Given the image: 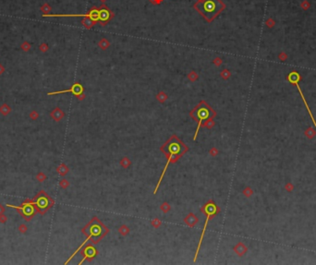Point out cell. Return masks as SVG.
I'll use <instances>...</instances> for the list:
<instances>
[{
    "mask_svg": "<svg viewBox=\"0 0 316 265\" xmlns=\"http://www.w3.org/2000/svg\"><path fill=\"white\" fill-rule=\"evenodd\" d=\"M161 152L166 155L167 162L166 164V166L164 167V170L160 176V178L157 182V185L155 187V190L154 191V194L157 193V190L160 187V184L164 178V176L167 170V167L169 166L170 164H174L176 163L179 158H181L188 151H189V147L175 134H173L161 147H160Z\"/></svg>",
    "mask_w": 316,
    "mask_h": 265,
    "instance_id": "cell-1",
    "label": "cell"
},
{
    "mask_svg": "<svg viewBox=\"0 0 316 265\" xmlns=\"http://www.w3.org/2000/svg\"><path fill=\"white\" fill-rule=\"evenodd\" d=\"M194 8L207 22H212L226 8V5L221 0H197Z\"/></svg>",
    "mask_w": 316,
    "mask_h": 265,
    "instance_id": "cell-2",
    "label": "cell"
},
{
    "mask_svg": "<svg viewBox=\"0 0 316 265\" xmlns=\"http://www.w3.org/2000/svg\"><path fill=\"white\" fill-rule=\"evenodd\" d=\"M190 116H191L193 120L198 122V127L193 136V141H196L200 128L203 127L205 122H207L208 120L214 119L216 116V112L205 101L203 100L198 104V105H196L190 112Z\"/></svg>",
    "mask_w": 316,
    "mask_h": 265,
    "instance_id": "cell-3",
    "label": "cell"
},
{
    "mask_svg": "<svg viewBox=\"0 0 316 265\" xmlns=\"http://www.w3.org/2000/svg\"><path fill=\"white\" fill-rule=\"evenodd\" d=\"M81 232L86 236L87 240H90L92 244H97L108 234L109 229L100 219L94 216L89 224L81 229ZM87 240L85 242H87Z\"/></svg>",
    "mask_w": 316,
    "mask_h": 265,
    "instance_id": "cell-4",
    "label": "cell"
},
{
    "mask_svg": "<svg viewBox=\"0 0 316 265\" xmlns=\"http://www.w3.org/2000/svg\"><path fill=\"white\" fill-rule=\"evenodd\" d=\"M201 212L206 216V221H205V224H204V226H203V232H202V235H201V238H200V242H199V245L197 247V250H196V253H195V256H194V262L197 260V257H198V254L200 252V249H201V246H202V243H203V236L205 234V231H206V227H207V225H208V222L213 219L215 215L219 214H220V207L217 206L214 201L210 200L208 201L202 208H201Z\"/></svg>",
    "mask_w": 316,
    "mask_h": 265,
    "instance_id": "cell-5",
    "label": "cell"
},
{
    "mask_svg": "<svg viewBox=\"0 0 316 265\" xmlns=\"http://www.w3.org/2000/svg\"><path fill=\"white\" fill-rule=\"evenodd\" d=\"M288 79H289V82H290V83H292V84L296 85V87H297L298 91L300 92V93H301V96H302V100H303V102H304V104H305V106H306V108H307V110H308V113L310 114V116H311V118H312V120H313V122H314V126L316 127L315 119H314V116H313V114H312V112H311V109H310V107H309V105H308V104H307V101L305 100V98H304V95H303V93H302V89H301V87H300V85H299V83H298V81L301 80L300 74H299L298 72H296V71H293V72L289 73V75Z\"/></svg>",
    "mask_w": 316,
    "mask_h": 265,
    "instance_id": "cell-6",
    "label": "cell"
},
{
    "mask_svg": "<svg viewBox=\"0 0 316 265\" xmlns=\"http://www.w3.org/2000/svg\"><path fill=\"white\" fill-rule=\"evenodd\" d=\"M114 13L105 5H102L98 7V22L102 26L106 25L114 18Z\"/></svg>",
    "mask_w": 316,
    "mask_h": 265,
    "instance_id": "cell-7",
    "label": "cell"
},
{
    "mask_svg": "<svg viewBox=\"0 0 316 265\" xmlns=\"http://www.w3.org/2000/svg\"><path fill=\"white\" fill-rule=\"evenodd\" d=\"M62 92H72L79 100H83L85 98L84 93H83V87L80 83H75L72 85V87L69 90L67 91H62V92H50L48 94H57V93H62Z\"/></svg>",
    "mask_w": 316,
    "mask_h": 265,
    "instance_id": "cell-8",
    "label": "cell"
},
{
    "mask_svg": "<svg viewBox=\"0 0 316 265\" xmlns=\"http://www.w3.org/2000/svg\"><path fill=\"white\" fill-rule=\"evenodd\" d=\"M97 253H98V251H97V250L92 245V244H88V245H86L85 246V248L82 250V251H81V254H82V256H83V261L84 260H88V261H92L94 257H96L97 256ZM82 261V262H83ZM82 262L80 263H82Z\"/></svg>",
    "mask_w": 316,
    "mask_h": 265,
    "instance_id": "cell-9",
    "label": "cell"
},
{
    "mask_svg": "<svg viewBox=\"0 0 316 265\" xmlns=\"http://www.w3.org/2000/svg\"><path fill=\"white\" fill-rule=\"evenodd\" d=\"M50 116L56 122L60 121L64 116H65V114L64 112L59 108V107H55L53 111H51L50 113Z\"/></svg>",
    "mask_w": 316,
    "mask_h": 265,
    "instance_id": "cell-10",
    "label": "cell"
},
{
    "mask_svg": "<svg viewBox=\"0 0 316 265\" xmlns=\"http://www.w3.org/2000/svg\"><path fill=\"white\" fill-rule=\"evenodd\" d=\"M184 222H185V224L188 226H190V227H193V226H195V225L199 222V219H198V217L195 215V214H190L188 216H186L185 217V219H184Z\"/></svg>",
    "mask_w": 316,
    "mask_h": 265,
    "instance_id": "cell-11",
    "label": "cell"
},
{
    "mask_svg": "<svg viewBox=\"0 0 316 265\" xmlns=\"http://www.w3.org/2000/svg\"><path fill=\"white\" fill-rule=\"evenodd\" d=\"M89 18L93 24H95L96 22H98V7L96 6H92L91 8V10L89 11V13L87 14V17Z\"/></svg>",
    "mask_w": 316,
    "mask_h": 265,
    "instance_id": "cell-12",
    "label": "cell"
},
{
    "mask_svg": "<svg viewBox=\"0 0 316 265\" xmlns=\"http://www.w3.org/2000/svg\"><path fill=\"white\" fill-rule=\"evenodd\" d=\"M69 171V168L68 167V165H66L65 164H60L57 167H56V172L61 176V177H65Z\"/></svg>",
    "mask_w": 316,
    "mask_h": 265,
    "instance_id": "cell-13",
    "label": "cell"
},
{
    "mask_svg": "<svg viewBox=\"0 0 316 265\" xmlns=\"http://www.w3.org/2000/svg\"><path fill=\"white\" fill-rule=\"evenodd\" d=\"M11 113V107L7 104H3L0 106V114L4 116H8Z\"/></svg>",
    "mask_w": 316,
    "mask_h": 265,
    "instance_id": "cell-14",
    "label": "cell"
},
{
    "mask_svg": "<svg viewBox=\"0 0 316 265\" xmlns=\"http://www.w3.org/2000/svg\"><path fill=\"white\" fill-rule=\"evenodd\" d=\"M234 251H236L237 254H239L240 256H242L245 252H246V248L242 245V243H239L235 248Z\"/></svg>",
    "mask_w": 316,
    "mask_h": 265,
    "instance_id": "cell-15",
    "label": "cell"
},
{
    "mask_svg": "<svg viewBox=\"0 0 316 265\" xmlns=\"http://www.w3.org/2000/svg\"><path fill=\"white\" fill-rule=\"evenodd\" d=\"M51 9H52V7H51L47 3L43 4V5L41 6V11L43 12V15H47V14L51 11Z\"/></svg>",
    "mask_w": 316,
    "mask_h": 265,
    "instance_id": "cell-16",
    "label": "cell"
},
{
    "mask_svg": "<svg viewBox=\"0 0 316 265\" xmlns=\"http://www.w3.org/2000/svg\"><path fill=\"white\" fill-rule=\"evenodd\" d=\"M31 43H30L29 42H27V41H24V42L21 43V45H20V48H21V50H23L24 52H28V51H30V50H31Z\"/></svg>",
    "mask_w": 316,
    "mask_h": 265,
    "instance_id": "cell-17",
    "label": "cell"
},
{
    "mask_svg": "<svg viewBox=\"0 0 316 265\" xmlns=\"http://www.w3.org/2000/svg\"><path fill=\"white\" fill-rule=\"evenodd\" d=\"M35 178L39 181V182H43L44 180H46V178H47V177H46V175L44 174V173H43V172H39L36 176H35Z\"/></svg>",
    "mask_w": 316,
    "mask_h": 265,
    "instance_id": "cell-18",
    "label": "cell"
},
{
    "mask_svg": "<svg viewBox=\"0 0 316 265\" xmlns=\"http://www.w3.org/2000/svg\"><path fill=\"white\" fill-rule=\"evenodd\" d=\"M118 232H119L122 236H127V235L129 233V227H127L126 226H122L119 227Z\"/></svg>",
    "mask_w": 316,
    "mask_h": 265,
    "instance_id": "cell-19",
    "label": "cell"
},
{
    "mask_svg": "<svg viewBox=\"0 0 316 265\" xmlns=\"http://www.w3.org/2000/svg\"><path fill=\"white\" fill-rule=\"evenodd\" d=\"M39 116H40L39 113H38L37 111H35V110L31 111V112L29 114V117H30L31 120H36V119H38V118H39Z\"/></svg>",
    "mask_w": 316,
    "mask_h": 265,
    "instance_id": "cell-20",
    "label": "cell"
},
{
    "mask_svg": "<svg viewBox=\"0 0 316 265\" xmlns=\"http://www.w3.org/2000/svg\"><path fill=\"white\" fill-rule=\"evenodd\" d=\"M18 232L19 233H21V234H25V233H27V231H28V226L25 225V224H21V225H19L18 226Z\"/></svg>",
    "mask_w": 316,
    "mask_h": 265,
    "instance_id": "cell-21",
    "label": "cell"
},
{
    "mask_svg": "<svg viewBox=\"0 0 316 265\" xmlns=\"http://www.w3.org/2000/svg\"><path fill=\"white\" fill-rule=\"evenodd\" d=\"M120 165H121L124 168H127V167L130 165V161H129L127 157H125V158H123V159L120 161Z\"/></svg>",
    "mask_w": 316,
    "mask_h": 265,
    "instance_id": "cell-22",
    "label": "cell"
},
{
    "mask_svg": "<svg viewBox=\"0 0 316 265\" xmlns=\"http://www.w3.org/2000/svg\"><path fill=\"white\" fill-rule=\"evenodd\" d=\"M59 186L62 188V189H64V190H66L67 188H68V186H69V182L67 180V179H65V178H63L60 182H59Z\"/></svg>",
    "mask_w": 316,
    "mask_h": 265,
    "instance_id": "cell-23",
    "label": "cell"
},
{
    "mask_svg": "<svg viewBox=\"0 0 316 265\" xmlns=\"http://www.w3.org/2000/svg\"><path fill=\"white\" fill-rule=\"evenodd\" d=\"M48 49H49V47H48L47 43H41L40 46H39V50H40L42 53H46V52L48 51Z\"/></svg>",
    "mask_w": 316,
    "mask_h": 265,
    "instance_id": "cell-24",
    "label": "cell"
},
{
    "mask_svg": "<svg viewBox=\"0 0 316 265\" xmlns=\"http://www.w3.org/2000/svg\"><path fill=\"white\" fill-rule=\"evenodd\" d=\"M161 209L164 213H167L169 210H170V206L167 202H164L162 205H161Z\"/></svg>",
    "mask_w": 316,
    "mask_h": 265,
    "instance_id": "cell-25",
    "label": "cell"
},
{
    "mask_svg": "<svg viewBox=\"0 0 316 265\" xmlns=\"http://www.w3.org/2000/svg\"><path fill=\"white\" fill-rule=\"evenodd\" d=\"M214 125H215V123H214V121H213V119H211V120H208L207 122H205V124L203 125V127H206L207 128H212L213 127H214Z\"/></svg>",
    "mask_w": 316,
    "mask_h": 265,
    "instance_id": "cell-26",
    "label": "cell"
},
{
    "mask_svg": "<svg viewBox=\"0 0 316 265\" xmlns=\"http://www.w3.org/2000/svg\"><path fill=\"white\" fill-rule=\"evenodd\" d=\"M6 221H7V217L5 214H0V223L1 224H5V223H6Z\"/></svg>",
    "mask_w": 316,
    "mask_h": 265,
    "instance_id": "cell-27",
    "label": "cell"
},
{
    "mask_svg": "<svg viewBox=\"0 0 316 265\" xmlns=\"http://www.w3.org/2000/svg\"><path fill=\"white\" fill-rule=\"evenodd\" d=\"M152 225H153V226H154L155 228H157V227H158V226H159L160 225H161V222H160V221H159L158 219H154V221L152 222Z\"/></svg>",
    "mask_w": 316,
    "mask_h": 265,
    "instance_id": "cell-28",
    "label": "cell"
},
{
    "mask_svg": "<svg viewBox=\"0 0 316 265\" xmlns=\"http://www.w3.org/2000/svg\"><path fill=\"white\" fill-rule=\"evenodd\" d=\"M209 153H210V154H212V156H215L218 153V151L215 148H212V150Z\"/></svg>",
    "mask_w": 316,
    "mask_h": 265,
    "instance_id": "cell-29",
    "label": "cell"
},
{
    "mask_svg": "<svg viewBox=\"0 0 316 265\" xmlns=\"http://www.w3.org/2000/svg\"><path fill=\"white\" fill-rule=\"evenodd\" d=\"M4 72H5V67H4V66L0 63V76H1Z\"/></svg>",
    "mask_w": 316,
    "mask_h": 265,
    "instance_id": "cell-30",
    "label": "cell"
},
{
    "mask_svg": "<svg viewBox=\"0 0 316 265\" xmlns=\"http://www.w3.org/2000/svg\"><path fill=\"white\" fill-rule=\"evenodd\" d=\"M4 212H5V208H4V207H3V205L0 203V214H4Z\"/></svg>",
    "mask_w": 316,
    "mask_h": 265,
    "instance_id": "cell-31",
    "label": "cell"
},
{
    "mask_svg": "<svg viewBox=\"0 0 316 265\" xmlns=\"http://www.w3.org/2000/svg\"><path fill=\"white\" fill-rule=\"evenodd\" d=\"M100 1H101V2H103V3H104V2H105V1H106V0H100Z\"/></svg>",
    "mask_w": 316,
    "mask_h": 265,
    "instance_id": "cell-32",
    "label": "cell"
}]
</instances>
